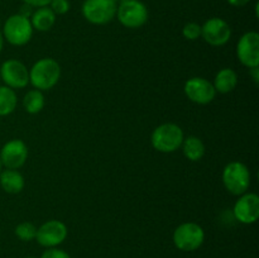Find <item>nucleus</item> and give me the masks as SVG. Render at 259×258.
<instances>
[{
	"label": "nucleus",
	"instance_id": "1",
	"mask_svg": "<svg viewBox=\"0 0 259 258\" xmlns=\"http://www.w3.org/2000/svg\"><path fill=\"white\" fill-rule=\"evenodd\" d=\"M60 78V63L51 57L40 58L29 68V83L39 91L53 89L58 83Z\"/></svg>",
	"mask_w": 259,
	"mask_h": 258
},
{
	"label": "nucleus",
	"instance_id": "2",
	"mask_svg": "<svg viewBox=\"0 0 259 258\" xmlns=\"http://www.w3.org/2000/svg\"><path fill=\"white\" fill-rule=\"evenodd\" d=\"M185 134L180 125L175 123H163L154 128L151 136L152 147L161 153H174L181 148Z\"/></svg>",
	"mask_w": 259,
	"mask_h": 258
},
{
	"label": "nucleus",
	"instance_id": "3",
	"mask_svg": "<svg viewBox=\"0 0 259 258\" xmlns=\"http://www.w3.org/2000/svg\"><path fill=\"white\" fill-rule=\"evenodd\" d=\"M2 32L4 39L9 45L22 47L30 42L34 29H33L29 18L17 13V14H13L7 18Z\"/></svg>",
	"mask_w": 259,
	"mask_h": 258
},
{
	"label": "nucleus",
	"instance_id": "4",
	"mask_svg": "<svg viewBox=\"0 0 259 258\" xmlns=\"http://www.w3.org/2000/svg\"><path fill=\"white\" fill-rule=\"evenodd\" d=\"M223 184L227 191L234 196H240L249 190L250 171L243 162L233 161L223 169Z\"/></svg>",
	"mask_w": 259,
	"mask_h": 258
},
{
	"label": "nucleus",
	"instance_id": "5",
	"mask_svg": "<svg viewBox=\"0 0 259 258\" xmlns=\"http://www.w3.org/2000/svg\"><path fill=\"white\" fill-rule=\"evenodd\" d=\"M148 8L141 0H124L116 8L119 23L129 29H138L148 22Z\"/></svg>",
	"mask_w": 259,
	"mask_h": 258
},
{
	"label": "nucleus",
	"instance_id": "6",
	"mask_svg": "<svg viewBox=\"0 0 259 258\" xmlns=\"http://www.w3.org/2000/svg\"><path fill=\"white\" fill-rule=\"evenodd\" d=\"M118 3L115 0H83L81 13L94 25H105L115 19Z\"/></svg>",
	"mask_w": 259,
	"mask_h": 258
},
{
	"label": "nucleus",
	"instance_id": "7",
	"mask_svg": "<svg viewBox=\"0 0 259 258\" xmlns=\"http://www.w3.org/2000/svg\"><path fill=\"white\" fill-rule=\"evenodd\" d=\"M172 239L177 249L182 252H194L204 244L205 232L197 223L186 222L175 229Z\"/></svg>",
	"mask_w": 259,
	"mask_h": 258
},
{
	"label": "nucleus",
	"instance_id": "8",
	"mask_svg": "<svg viewBox=\"0 0 259 258\" xmlns=\"http://www.w3.org/2000/svg\"><path fill=\"white\" fill-rule=\"evenodd\" d=\"M0 80L13 90L24 89L29 85V70L22 61L10 58L0 66Z\"/></svg>",
	"mask_w": 259,
	"mask_h": 258
},
{
	"label": "nucleus",
	"instance_id": "9",
	"mask_svg": "<svg viewBox=\"0 0 259 258\" xmlns=\"http://www.w3.org/2000/svg\"><path fill=\"white\" fill-rule=\"evenodd\" d=\"M201 37L207 45L220 47L227 45L232 38V28L223 18L212 17L201 25Z\"/></svg>",
	"mask_w": 259,
	"mask_h": 258
},
{
	"label": "nucleus",
	"instance_id": "10",
	"mask_svg": "<svg viewBox=\"0 0 259 258\" xmlns=\"http://www.w3.org/2000/svg\"><path fill=\"white\" fill-rule=\"evenodd\" d=\"M67 234L68 229L65 223L57 219H51L37 228L35 239L42 247L55 248L65 242Z\"/></svg>",
	"mask_w": 259,
	"mask_h": 258
},
{
	"label": "nucleus",
	"instance_id": "11",
	"mask_svg": "<svg viewBox=\"0 0 259 258\" xmlns=\"http://www.w3.org/2000/svg\"><path fill=\"white\" fill-rule=\"evenodd\" d=\"M184 93L190 101L199 105H207L217 96L214 85L204 77H191L185 82Z\"/></svg>",
	"mask_w": 259,
	"mask_h": 258
},
{
	"label": "nucleus",
	"instance_id": "12",
	"mask_svg": "<svg viewBox=\"0 0 259 258\" xmlns=\"http://www.w3.org/2000/svg\"><path fill=\"white\" fill-rule=\"evenodd\" d=\"M238 61L247 68L259 66V33H244L237 43Z\"/></svg>",
	"mask_w": 259,
	"mask_h": 258
},
{
	"label": "nucleus",
	"instance_id": "13",
	"mask_svg": "<svg viewBox=\"0 0 259 258\" xmlns=\"http://www.w3.org/2000/svg\"><path fill=\"white\" fill-rule=\"evenodd\" d=\"M235 220L242 224H254L259 218V196L255 192H244L238 196L233 206Z\"/></svg>",
	"mask_w": 259,
	"mask_h": 258
},
{
	"label": "nucleus",
	"instance_id": "14",
	"mask_svg": "<svg viewBox=\"0 0 259 258\" xmlns=\"http://www.w3.org/2000/svg\"><path fill=\"white\" fill-rule=\"evenodd\" d=\"M28 159V147L22 139H10L0 149V161L5 168L18 169Z\"/></svg>",
	"mask_w": 259,
	"mask_h": 258
},
{
	"label": "nucleus",
	"instance_id": "15",
	"mask_svg": "<svg viewBox=\"0 0 259 258\" xmlns=\"http://www.w3.org/2000/svg\"><path fill=\"white\" fill-rule=\"evenodd\" d=\"M0 186L8 194H19L24 190L25 180L18 169L5 168L0 172Z\"/></svg>",
	"mask_w": 259,
	"mask_h": 258
},
{
	"label": "nucleus",
	"instance_id": "16",
	"mask_svg": "<svg viewBox=\"0 0 259 258\" xmlns=\"http://www.w3.org/2000/svg\"><path fill=\"white\" fill-rule=\"evenodd\" d=\"M239 78L237 72L233 68L224 67L215 75L214 78V89L219 94H229L237 89Z\"/></svg>",
	"mask_w": 259,
	"mask_h": 258
},
{
	"label": "nucleus",
	"instance_id": "17",
	"mask_svg": "<svg viewBox=\"0 0 259 258\" xmlns=\"http://www.w3.org/2000/svg\"><path fill=\"white\" fill-rule=\"evenodd\" d=\"M29 19L33 29L38 30V32H48L56 24L57 15L50 9V7H43L33 10Z\"/></svg>",
	"mask_w": 259,
	"mask_h": 258
},
{
	"label": "nucleus",
	"instance_id": "18",
	"mask_svg": "<svg viewBox=\"0 0 259 258\" xmlns=\"http://www.w3.org/2000/svg\"><path fill=\"white\" fill-rule=\"evenodd\" d=\"M182 153L189 161L199 162L205 156V144L199 137L189 136L185 137L181 144Z\"/></svg>",
	"mask_w": 259,
	"mask_h": 258
},
{
	"label": "nucleus",
	"instance_id": "19",
	"mask_svg": "<svg viewBox=\"0 0 259 258\" xmlns=\"http://www.w3.org/2000/svg\"><path fill=\"white\" fill-rule=\"evenodd\" d=\"M46 105V99L43 91L33 89L29 90L23 98V108L28 114H38L43 110Z\"/></svg>",
	"mask_w": 259,
	"mask_h": 258
},
{
	"label": "nucleus",
	"instance_id": "20",
	"mask_svg": "<svg viewBox=\"0 0 259 258\" xmlns=\"http://www.w3.org/2000/svg\"><path fill=\"white\" fill-rule=\"evenodd\" d=\"M18 98L13 89L0 86V116H8L17 109Z\"/></svg>",
	"mask_w": 259,
	"mask_h": 258
},
{
	"label": "nucleus",
	"instance_id": "21",
	"mask_svg": "<svg viewBox=\"0 0 259 258\" xmlns=\"http://www.w3.org/2000/svg\"><path fill=\"white\" fill-rule=\"evenodd\" d=\"M37 234V227L30 222H23L15 227V235L23 242H30L35 239Z\"/></svg>",
	"mask_w": 259,
	"mask_h": 258
},
{
	"label": "nucleus",
	"instance_id": "22",
	"mask_svg": "<svg viewBox=\"0 0 259 258\" xmlns=\"http://www.w3.org/2000/svg\"><path fill=\"white\" fill-rule=\"evenodd\" d=\"M182 35L187 40H196L201 37V25L196 22H189L182 28Z\"/></svg>",
	"mask_w": 259,
	"mask_h": 258
},
{
	"label": "nucleus",
	"instance_id": "23",
	"mask_svg": "<svg viewBox=\"0 0 259 258\" xmlns=\"http://www.w3.org/2000/svg\"><path fill=\"white\" fill-rule=\"evenodd\" d=\"M48 7L56 15H65L70 12L71 3L70 0H51Z\"/></svg>",
	"mask_w": 259,
	"mask_h": 258
},
{
	"label": "nucleus",
	"instance_id": "24",
	"mask_svg": "<svg viewBox=\"0 0 259 258\" xmlns=\"http://www.w3.org/2000/svg\"><path fill=\"white\" fill-rule=\"evenodd\" d=\"M40 258H71V255L68 254L66 250L55 247V248H47V249L43 252L42 257Z\"/></svg>",
	"mask_w": 259,
	"mask_h": 258
},
{
	"label": "nucleus",
	"instance_id": "25",
	"mask_svg": "<svg viewBox=\"0 0 259 258\" xmlns=\"http://www.w3.org/2000/svg\"><path fill=\"white\" fill-rule=\"evenodd\" d=\"M23 4H27L29 7H32L33 9H37V8H43L48 7L51 3V0H22Z\"/></svg>",
	"mask_w": 259,
	"mask_h": 258
},
{
	"label": "nucleus",
	"instance_id": "26",
	"mask_svg": "<svg viewBox=\"0 0 259 258\" xmlns=\"http://www.w3.org/2000/svg\"><path fill=\"white\" fill-rule=\"evenodd\" d=\"M250 2H252V0H227L228 4L232 5V7H234V8L245 7V5L249 4Z\"/></svg>",
	"mask_w": 259,
	"mask_h": 258
},
{
	"label": "nucleus",
	"instance_id": "27",
	"mask_svg": "<svg viewBox=\"0 0 259 258\" xmlns=\"http://www.w3.org/2000/svg\"><path fill=\"white\" fill-rule=\"evenodd\" d=\"M249 75H250V77H252L253 82H254L255 85H258V83H259V66H255V67H250L249 68Z\"/></svg>",
	"mask_w": 259,
	"mask_h": 258
},
{
	"label": "nucleus",
	"instance_id": "28",
	"mask_svg": "<svg viewBox=\"0 0 259 258\" xmlns=\"http://www.w3.org/2000/svg\"><path fill=\"white\" fill-rule=\"evenodd\" d=\"M33 10H34V9H33L32 7H29V5H27V4H23V7H22V9H20L19 14L24 15V17H27V18H30Z\"/></svg>",
	"mask_w": 259,
	"mask_h": 258
},
{
	"label": "nucleus",
	"instance_id": "29",
	"mask_svg": "<svg viewBox=\"0 0 259 258\" xmlns=\"http://www.w3.org/2000/svg\"><path fill=\"white\" fill-rule=\"evenodd\" d=\"M4 42H5L4 35H3V32H2V30H0V53H2L3 48H4Z\"/></svg>",
	"mask_w": 259,
	"mask_h": 258
},
{
	"label": "nucleus",
	"instance_id": "30",
	"mask_svg": "<svg viewBox=\"0 0 259 258\" xmlns=\"http://www.w3.org/2000/svg\"><path fill=\"white\" fill-rule=\"evenodd\" d=\"M2 167H3V164H2V161H0V172H2Z\"/></svg>",
	"mask_w": 259,
	"mask_h": 258
},
{
	"label": "nucleus",
	"instance_id": "31",
	"mask_svg": "<svg viewBox=\"0 0 259 258\" xmlns=\"http://www.w3.org/2000/svg\"><path fill=\"white\" fill-rule=\"evenodd\" d=\"M116 3H121V2H124V0H115Z\"/></svg>",
	"mask_w": 259,
	"mask_h": 258
},
{
	"label": "nucleus",
	"instance_id": "32",
	"mask_svg": "<svg viewBox=\"0 0 259 258\" xmlns=\"http://www.w3.org/2000/svg\"><path fill=\"white\" fill-rule=\"evenodd\" d=\"M25 258H35V257H25Z\"/></svg>",
	"mask_w": 259,
	"mask_h": 258
},
{
	"label": "nucleus",
	"instance_id": "33",
	"mask_svg": "<svg viewBox=\"0 0 259 258\" xmlns=\"http://www.w3.org/2000/svg\"><path fill=\"white\" fill-rule=\"evenodd\" d=\"M0 81H2V80H0Z\"/></svg>",
	"mask_w": 259,
	"mask_h": 258
}]
</instances>
